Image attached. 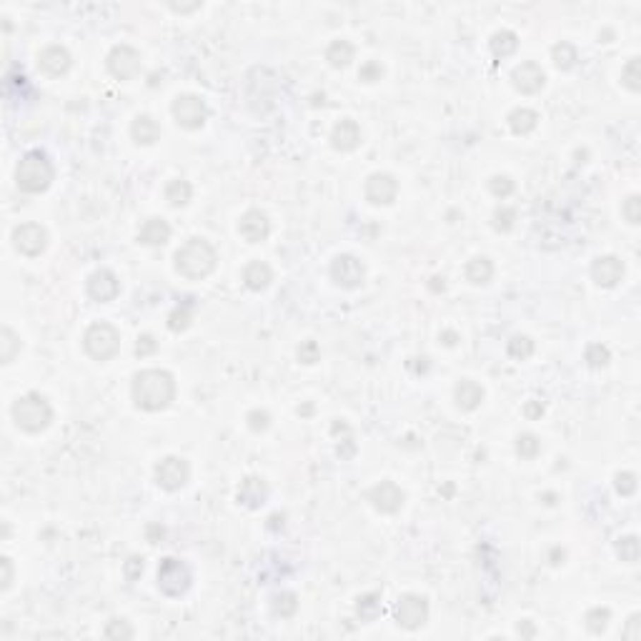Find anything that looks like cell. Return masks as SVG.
Segmentation results:
<instances>
[{
  "label": "cell",
  "instance_id": "1",
  "mask_svg": "<svg viewBox=\"0 0 641 641\" xmlns=\"http://www.w3.org/2000/svg\"><path fill=\"white\" fill-rule=\"evenodd\" d=\"M131 394L141 411H163L176 399V378L160 368H146L133 376Z\"/></svg>",
  "mask_w": 641,
  "mask_h": 641
},
{
  "label": "cell",
  "instance_id": "2",
  "mask_svg": "<svg viewBox=\"0 0 641 641\" xmlns=\"http://www.w3.org/2000/svg\"><path fill=\"white\" fill-rule=\"evenodd\" d=\"M218 264L216 248L203 238H191L176 251V271L188 281H201L211 276Z\"/></svg>",
  "mask_w": 641,
  "mask_h": 641
},
{
  "label": "cell",
  "instance_id": "3",
  "mask_svg": "<svg viewBox=\"0 0 641 641\" xmlns=\"http://www.w3.org/2000/svg\"><path fill=\"white\" fill-rule=\"evenodd\" d=\"M13 421L20 431L25 433H40L50 426L53 421V406L48 404V399L40 394H25L13 404L11 408Z\"/></svg>",
  "mask_w": 641,
  "mask_h": 641
},
{
  "label": "cell",
  "instance_id": "4",
  "mask_svg": "<svg viewBox=\"0 0 641 641\" xmlns=\"http://www.w3.org/2000/svg\"><path fill=\"white\" fill-rule=\"evenodd\" d=\"M53 178H55L53 163L48 160V155L38 153V151L23 155L20 163H18V168H16V183H18V188H20L23 193L48 191L50 183H53Z\"/></svg>",
  "mask_w": 641,
  "mask_h": 641
},
{
  "label": "cell",
  "instance_id": "5",
  "mask_svg": "<svg viewBox=\"0 0 641 641\" xmlns=\"http://www.w3.org/2000/svg\"><path fill=\"white\" fill-rule=\"evenodd\" d=\"M83 348L93 361H110L121 351V334L108 321H98L83 334Z\"/></svg>",
  "mask_w": 641,
  "mask_h": 641
},
{
  "label": "cell",
  "instance_id": "6",
  "mask_svg": "<svg viewBox=\"0 0 641 641\" xmlns=\"http://www.w3.org/2000/svg\"><path fill=\"white\" fill-rule=\"evenodd\" d=\"M170 113H173V118H176V123L183 131H198V128H203L206 118H208V108H206L203 98L193 93L178 95L173 100V105H170Z\"/></svg>",
  "mask_w": 641,
  "mask_h": 641
},
{
  "label": "cell",
  "instance_id": "7",
  "mask_svg": "<svg viewBox=\"0 0 641 641\" xmlns=\"http://www.w3.org/2000/svg\"><path fill=\"white\" fill-rule=\"evenodd\" d=\"M191 569L178 559H163L158 566V589L165 596H183L191 589Z\"/></svg>",
  "mask_w": 641,
  "mask_h": 641
},
{
  "label": "cell",
  "instance_id": "8",
  "mask_svg": "<svg viewBox=\"0 0 641 641\" xmlns=\"http://www.w3.org/2000/svg\"><path fill=\"white\" fill-rule=\"evenodd\" d=\"M394 616L401 629L416 631L428 621V601L423 596H418V594H404L396 601Z\"/></svg>",
  "mask_w": 641,
  "mask_h": 641
},
{
  "label": "cell",
  "instance_id": "9",
  "mask_svg": "<svg viewBox=\"0 0 641 641\" xmlns=\"http://www.w3.org/2000/svg\"><path fill=\"white\" fill-rule=\"evenodd\" d=\"M105 66H108V73L113 78L131 81V78H136L141 73V53L128 43L113 45V50L105 58Z\"/></svg>",
  "mask_w": 641,
  "mask_h": 641
},
{
  "label": "cell",
  "instance_id": "10",
  "mask_svg": "<svg viewBox=\"0 0 641 641\" xmlns=\"http://www.w3.org/2000/svg\"><path fill=\"white\" fill-rule=\"evenodd\" d=\"M331 278H334L336 286H341L346 290L361 288L363 281H366V269H363V264L356 256L341 253V256L334 258V264H331Z\"/></svg>",
  "mask_w": 641,
  "mask_h": 641
},
{
  "label": "cell",
  "instance_id": "11",
  "mask_svg": "<svg viewBox=\"0 0 641 641\" xmlns=\"http://www.w3.org/2000/svg\"><path fill=\"white\" fill-rule=\"evenodd\" d=\"M188 478H191V466L181 456H165L155 466V483L163 491H178V488L186 486Z\"/></svg>",
  "mask_w": 641,
  "mask_h": 641
},
{
  "label": "cell",
  "instance_id": "12",
  "mask_svg": "<svg viewBox=\"0 0 641 641\" xmlns=\"http://www.w3.org/2000/svg\"><path fill=\"white\" fill-rule=\"evenodd\" d=\"M13 246L23 256H40L48 248V230L40 223H23L13 230Z\"/></svg>",
  "mask_w": 641,
  "mask_h": 641
},
{
  "label": "cell",
  "instance_id": "13",
  "mask_svg": "<svg viewBox=\"0 0 641 641\" xmlns=\"http://www.w3.org/2000/svg\"><path fill=\"white\" fill-rule=\"evenodd\" d=\"M366 499L381 514H396L404 506L406 493L401 491V486L396 481H378L376 486H371L366 491Z\"/></svg>",
  "mask_w": 641,
  "mask_h": 641
},
{
  "label": "cell",
  "instance_id": "14",
  "mask_svg": "<svg viewBox=\"0 0 641 641\" xmlns=\"http://www.w3.org/2000/svg\"><path fill=\"white\" fill-rule=\"evenodd\" d=\"M363 193H366V201L373 206H391L399 196V181L391 173H373L366 178Z\"/></svg>",
  "mask_w": 641,
  "mask_h": 641
},
{
  "label": "cell",
  "instance_id": "15",
  "mask_svg": "<svg viewBox=\"0 0 641 641\" xmlns=\"http://www.w3.org/2000/svg\"><path fill=\"white\" fill-rule=\"evenodd\" d=\"M511 83H514V88L519 90V93L534 95L546 86V73H543V68L539 66V63L527 61L511 71Z\"/></svg>",
  "mask_w": 641,
  "mask_h": 641
},
{
  "label": "cell",
  "instance_id": "16",
  "mask_svg": "<svg viewBox=\"0 0 641 641\" xmlns=\"http://www.w3.org/2000/svg\"><path fill=\"white\" fill-rule=\"evenodd\" d=\"M624 274H626L624 261L616 256H599L592 264V278H594V283L601 286V288H614V286H619L621 278H624Z\"/></svg>",
  "mask_w": 641,
  "mask_h": 641
},
{
  "label": "cell",
  "instance_id": "17",
  "mask_svg": "<svg viewBox=\"0 0 641 641\" xmlns=\"http://www.w3.org/2000/svg\"><path fill=\"white\" fill-rule=\"evenodd\" d=\"M238 233H241V238L243 241H248V243L266 241L269 233H271L269 216H266L264 211H258V208L246 211V213L241 216V220H238Z\"/></svg>",
  "mask_w": 641,
  "mask_h": 641
},
{
  "label": "cell",
  "instance_id": "18",
  "mask_svg": "<svg viewBox=\"0 0 641 641\" xmlns=\"http://www.w3.org/2000/svg\"><path fill=\"white\" fill-rule=\"evenodd\" d=\"M121 293V283H118V276L108 269H100L95 271L93 276L88 278V296L98 303H110L118 298Z\"/></svg>",
  "mask_w": 641,
  "mask_h": 641
},
{
  "label": "cell",
  "instance_id": "19",
  "mask_svg": "<svg viewBox=\"0 0 641 641\" xmlns=\"http://www.w3.org/2000/svg\"><path fill=\"white\" fill-rule=\"evenodd\" d=\"M331 146L341 153H351L361 146V128L353 118H343L331 131Z\"/></svg>",
  "mask_w": 641,
  "mask_h": 641
},
{
  "label": "cell",
  "instance_id": "20",
  "mask_svg": "<svg viewBox=\"0 0 641 641\" xmlns=\"http://www.w3.org/2000/svg\"><path fill=\"white\" fill-rule=\"evenodd\" d=\"M71 63H73V58H71V53H68L66 45H55L53 43V45H48V48L40 50V55H38L40 71L48 73V76H53V78L68 73Z\"/></svg>",
  "mask_w": 641,
  "mask_h": 641
},
{
  "label": "cell",
  "instance_id": "21",
  "mask_svg": "<svg viewBox=\"0 0 641 641\" xmlns=\"http://www.w3.org/2000/svg\"><path fill=\"white\" fill-rule=\"evenodd\" d=\"M266 499H269V486H266L264 478H243L241 488H238V504H243L246 509H261L266 504Z\"/></svg>",
  "mask_w": 641,
  "mask_h": 641
},
{
  "label": "cell",
  "instance_id": "22",
  "mask_svg": "<svg viewBox=\"0 0 641 641\" xmlns=\"http://www.w3.org/2000/svg\"><path fill=\"white\" fill-rule=\"evenodd\" d=\"M454 401L461 411H476L483 401V389L471 378H461L454 389Z\"/></svg>",
  "mask_w": 641,
  "mask_h": 641
},
{
  "label": "cell",
  "instance_id": "23",
  "mask_svg": "<svg viewBox=\"0 0 641 641\" xmlns=\"http://www.w3.org/2000/svg\"><path fill=\"white\" fill-rule=\"evenodd\" d=\"M170 241V225L165 218H148L138 230V243L143 246H165Z\"/></svg>",
  "mask_w": 641,
  "mask_h": 641
},
{
  "label": "cell",
  "instance_id": "24",
  "mask_svg": "<svg viewBox=\"0 0 641 641\" xmlns=\"http://www.w3.org/2000/svg\"><path fill=\"white\" fill-rule=\"evenodd\" d=\"M271 281H274V271L264 261H251L243 269V283L251 290H266L271 286Z\"/></svg>",
  "mask_w": 641,
  "mask_h": 641
},
{
  "label": "cell",
  "instance_id": "25",
  "mask_svg": "<svg viewBox=\"0 0 641 641\" xmlns=\"http://www.w3.org/2000/svg\"><path fill=\"white\" fill-rule=\"evenodd\" d=\"M131 138L138 146H153L160 138V126L151 118V115H138L131 126Z\"/></svg>",
  "mask_w": 641,
  "mask_h": 641
},
{
  "label": "cell",
  "instance_id": "26",
  "mask_svg": "<svg viewBox=\"0 0 641 641\" xmlns=\"http://www.w3.org/2000/svg\"><path fill=\"white\" fill-rule=\"evenodd\" d=\"M356 58V48H353L348 40H334V43L326 48V61L331 68H348Z\"/></svg>",
  "mask_w": 641,
  "mask_h": 641
},
{
  "label": "cell",
  "instance_id": "27",
  "mask_svg": "<svg viewBox=\"0 0 641 641\" xmlns=\"http://www.w3.org/2000/svg\"><path fill=\"white\" fill-rule=\"evenodd\" d=\"M466 281L469 283H474V286H486L488 281L493 278V264H491V258H486V256H476V258H471L469 264H466Z\"/></svg>",
  "mask_w": 641,
  "mask_h": 641
},
{
  "label": "cell",
  "instance_id": "28",
  "mask_svg": "<svg viewBox=\"0 0 641 641\" xmlns=\"http://www.w3.org/2000/svg\"><path fill=\"white\" fill-rule=\"evenodd\" d=\"M506 121H509V128L516 136H529L539 126V113L531 108H514Z\"/></svg>",
  "mask_w": 641,
  "mask_h": 641
},
{
  "label": "cell",
  "instance_id": "29",
  "mask_svg": "<svg viewBox=\"0 0 641 641\" xmlns=\"http://www.w3.org/2000/svg\"><path fill=\"white\" fill-rule=\"evenodd\" d=\"M488 45H491V53L496 55V58H509V55L516 53V48H519V35L514 33V30H496V33L491 35V40H488Z\"/></svg>",
  "mask_w": 641,
  "mask_h": 641
},
{
  "label": "cell",
  "instance_id": "30",
  "mask_svg": "<svg viewBox=\"0 0 641 641\" xmlns=\"http://www.w3.org/2000/svg\"><path fill=\"white\" fill-rule=\"evenodd\" d=\"M191 196H193V188H191V183H188L186 178H173V181L165 186V201H168L173 208H183V206H188Z\"/></svg>",
  "mask_w": 641,
  "mask_h": 641
},
{
  "label": "cell",
  "instance_id": "31",
  "mask_svg": "<svg viewBox=\"0 0 641 641\" xmlns=\"http://www.w3.org/2000/svg\"><path fill=\"white\" fill-rule=\"evenodd\" d=\"M18 353H20V336L11 326H3V331H0V363H13Z\"/></svg>",
  "mask_w": 641,
  "mask_h": 641
},
{
  "label": "cell",
  "instance_id": "32",
  "mask_svg": "<svg viewBox=\"0 0 641 641\" xmlns=\"http://www.w3.org/2000/svg\"><path fill=\"white\" fill-rule=\"evenodd\" d=\"M551 58L559 71H571L576 66V61H579V53H576V48L569 40H561V43H556L551 48Z\"/></svg>",
  "mask_w": 641,
  "mask_h": 641
},
{
  "label": "cell",
  "instance_id": "33",
  "mask_svg": "<svg viewBox=\"0 0 641 641\" xmlns=\"http://www.w3.org/2000/svg\"><path fill=\"white\" fill-rule=\"evenodd\" d=\"M271 611L281 619H290L298 611V596L293 592H281L271 599Z\"/></svg>",
  "mask_w": 641,
  "mask_h": 641
},
{
  "label": "cell",
  "instance_id": "34",
  "mask_svg": "<svg viewBox=\"0 0 641 641\" xmlns=\"http://www.w3.org/2000/svg\"><path fill=\"white\" fill-rule=\"evenodd\" d=\"M608 621H611V611H608L606 606L589 608L587 616H584V624H587V629L592 631V634H596V636L606 631Z\"/></svg>",
  "mask_w": 641,
  "mask_h": 641
},
{
  "label": "cell",
  "instance_id": "35",
  "mask_svg": "<svg viewBox=\"0 0 641 641\" xmlns=\"http://www.w3.org/2000/svg\"><path fill=\"white\" fill-rule=\"evenodd\" d=\"M621 83H624L631 93H639L641 90V58L639 55L629 58V63L621 68Z\"/></svg>",
  "mask_w": 641,
  "mask_h": 641
},
{
  "label": "cell",
  "instance_id": "36",
  "mask_svg": "<svg viewBox=\"0 0 641 641\" xmlns=\"http://www.w3.org/2000/svg\"><path fill=\"white\" fill-rule=\"evenodd\" d=\"M534 341L529 339V336H511V341L506 343V351H509L511 358H516V361H527V358L534 356Z\"/></svg>",
  "mask_w": 641,
  "mask_h": 641
},
{
  "label": "cell",
  "instance_id": "37",
  "mask_svg": "<svg viewBox=\"0 0 641 641\" xmlns=\"http://www.w3.org/2000/svg\"><path fill=\"white\" fill-rule=\"evenodd\" d=\"M191 321H193V303L186 301L168 316V329L173 334H181V331H186L191 326Z\"/></svg>",
  "mask_w": 641,
  "mask_h": 641
},
{
  "label": "cell",
  "instance_id": "38",
  "mask_svg": "<svg viewBox=\"0 0 641 641\" xmlns=\"http://www.w3.org/2000/svg\"><path fill=\"white\" fill-rule=\"evenodd\" d=\"M584 361L589 368H606L611 361V351L604 343H589L587 351H584Z\"/></svg>",
  "mask_w": 641,
  "mask_h": 641
},
{
  "label": "cell",
  "instance_id": "39",
  "mask_svg": "<svg viewBox=\"0 0 641 641\" xmlns=\"http://www.w3.org/2000/svg\"><path fill=\"white\" fill-rule=\"evenodd\" d=\"M539 451H541V439H539L536 433H521L519 439H516V454L521 456V459H536Z\"/></svg>",
  "mask_w": 641,
  "mask_h": 641
},
{
  "label": "cell",
  "instance_id": "40",
  "mask_svg": "<svg viewBox=\"0 0 641 641\" xmlns=\"http://www.w3.org/2000/svg\"><path fill=\"white\" fill-rule=\"evenodd\" d=\"M639 553H641V546H639V539L636 536H624L616 541V556H619L621 561H626V564H636V561H639Z\"/></svg>",
  "mask_w": 641,
  "mask_h": 641
},
{
  "label": "cell",
  "instance_id": "41",
  "mask_svg": "<svg viewBox=\"0 0 641 641\" xmlns=\"http://www.w3.org/2000/svg\"><path fill=\"white\" fill-rule=\"evenodd\" d=\"M514 223H516V208H511V206H499V208L493 211V218H491L493 230L509 233V230L514 228Z\"/></svg>",
  "mask_w": 641,
  "mask_h": 641
},
{
  "label": "cell",
  "instance_id": "42",
  "mask_svg": "<svg viewBox=\"0 0 641 641\" xmlns=\"http://www.w3.org/2000/svg\"><path fill=\"white\" fill-rule=\"evenodd\" d=\"M358 616L363 621H373L381 614V594H366V596L358 599Z\"/></svg>",
  "mask_w": 641,
  "mask_h": 641
},
{
  "label": "cell",
  "instance_id": "43",
  "mask_svg": "<svg viewBox=\"0 0 641 641\" xmlns=\"http://www.w3.org/2000/svg\"><path fill=\"white\" fill-rule=\"evenodd\" d=\"M488 191H491V196H496V198H509L511 193L516 191V183L511 181L509 176H504V173H499V176H491L488 178Z\"/></svg>",
  "mask_w": 641,
  "mask_h": 641
},
{
  "label": "cell",
  "instance_id": "44",
  "mask_svg": "<svg viewBox=\"0 0 641 641\" xmlns=\"http://www.w3.org/2000/svg\"><path fill=\"white\" fill-rule=\"evenodd\" d=\"M136 636V631H133V626L128 624L126 619H113L108 621V626H105V639H133Z\"/></svg>",
  "mask_w": 641,
  "mask_h": 641
},
{
  "label": "cell",
  "instance_id": "45",
  "mask_svg": "<svg viewBox=\"0 0 641 641\" xmlns=\"http://www.w3.org/2000/svg\"><path fill=\"white\" fill-rule=\"evenodd\" d=\"M246 423L253 433H264V431H269V426H271V413L266 411V408H253V411H248Z\"/></svg>",
  "mask_w": 641,
  "mask_h": 641
},
{
  "label": "cell",
  "instance_id": "46",
  "mask_svg": "<svg viewBox=\"0 0 641 641\" xmlns=\"http://www.w3.org/2000/svg\"><path fill=\"white\" fill-rule=\"evenodd\" d=\"M636 486H639V481H636L634 471H619L614 476V488H616V493H621V496L636 493Z\"/></svg>",
  "mask_w": 641,
  "mask_h": 641
},
{
  "label": "cell",
  "instance_id": "47",
  "mask_svg": "<svg viewBox=\"0 0 641 641\" xmlns=\"http://www.w3.org/2000/svg\"><path fill=\"white\" fill-rule=\"evenodd\" d=\"M296 356H298V361H301V363H306V366H311V363H316L318 358H321V346H318L313 339L301 341V346H298Z\"/></svg>",
  "mask_w": 641,
  "mask_h": 641
},
{
  "label": "cell",
  "instance_id": "48",
  "mask_svg": "<svg viewBox=\"0 0 641 641\" xmlns=\"http://www.w3.org/2000/svg\"><path fill=\"white\" fill-rule=\"evenodd\" d=\"M621 213H624V218L629 220L631 225H639L641 223V198L636 196V193H631V196L624 201V206H621Z\"/></svg>",
  "mask_w": 641,
  "mask_h": 641
},
{
  "label": "cell",
  "instance_id": "49",
  "mask_svg": "<svg viewBox=\"0 0 641 641\" xmlns=\"http://www.w3.org/2000/svg\"><path fill=\"white\" fill-rule=\"evenodd\" d=\"M358 78H361L363 83H378L384 78V66L378 61H366L361 66V71H358Z\"/></svg>",
  "mask_w": 641,
  "mask_h": 641
},
{
  "label": "cell",
  "instance_id": "50",
  "mask_svg": "<svg viewBox=\"0 0 641 641\" xmlns=\"http://www.w3.org/2000/svg\"><path fill=\"white\" fill-rule=\"evenodd\" d=\"M0 569H3V576H0V592H8V589L13 587V579H16L11 556H3V559H0Z\"/></svg>",
  "mask_w": 641,
  "mask_h": 641
},
{
  "label": "cell",
  "instance_id": "51",
  "mask_svg": "<svg viewBox=\"0 0 641 641\" xmlns=\"http://www.w3.org/2000/svg\"><path fill=\"white\" fill-rule=\"evenodd\" d=\"M155 348H158V341H155L151 334H143L141 339H138V343H136V353H138L141 358H146V356H151V353H155Z\"/></svg>",
  "mask_w": 641,
  "mask_h": 641
},
{
  "label": "cell",
  "instance_id": "52",
  "mask_svg": "<svg viewBox=\"0 0 641 641\" xmlns=\"http://www.w3.org/2000/svg\"><path fill=\"white\" fill-rule=\"evenodd\" d=\"M143 569H146V564H143L141 556H131V559L126 561V566H123V571H126V579H128V581H136L138 576L143 574Z\"/></svg>",
  "mask_w": 641,
  "mask_h": 641
},
{
  "label": "cell",
  "instance_id": "53",
  "mask_svg": "<svg viewBox=\"0 0 641 641\" xmlns=\"http://www.w3.org/2000/svg\"><path fill=\"white\" fill-rule=\"evenodd\" d=\"M639 624H641V614H631L629 621H626V626H624V636H626V639H631V641L641 639Z\"/></svg>",
  "mask_w": 641,
  "mask_h": 641
},
{
  "label": "cell",
  "instance_id": "54",
  "mask_svg": "<svg viewBox=\"0 0 641 641\" xmlns=\"http://www.w3.org/2000/svg\"><path fill=\"white\" fill-rule=\"evenodd\" d=\"M524 416L527 418H541L543 416V404L541 401H527V406H524Z\"/></svg>",
  "mask_w": 641,
  "mask_h": 641
},
{
  "label": "cell",
  "instance_id": "55",
  "mask_svg": "<svg viewBox=\"0 0 641 641\" xmlns=\"http://www.w3.org/2000/svg\"><path fill=\"white\" fill-rule=\"evenodd\" d=\"M516 631H519V636H527V639H534L536 636V629H534V624L529 619L519 621V626H516Z\"/></svg>",
  "mask_w": 641,
  "mask_h": 641
},
{
  "label": "cell",
  "instance_id": "56",
  "mask_svg": "<svg viewBox=\"0 0 641 641\" xmlns=\"http://www.w3.org/2000/svg\"><path fill=\"white\" fill-rule=\"evenodd\" d=\"M439 339H441V343H444V346H449V348H454V346L461 341V336L456 334V331H441V336H439Z\"/></svg>",
  "mask_w": 641,
  "mask_h": 641
},
{
  "label": "cell",
  "instance_id": "57",
  "mask_svg": "<svg viewBox=\"0 0 641 641\" xmlns=\"http://www.w3.org/2000/svg\"><path fill=\"white\" fill-rule=\"evenodd\" d=\"M168 8L173 13H193V11H201L203 3H201V0H196V3H191V6H178V3H170Z\"/></svg>",
  "mask_w": 641,
  "mask_h": 641
},
{
  "label": "cell",
  "instance_id": "58",
  "mask_svg": "<svg viewBox=\"0 0 641 641\" xmlns=\"http://www.w3.org/2000/svg\"><path fill=\"white\" fill-rule=\"evenodd\" d=\"M564 559H566V551H564V548H559V546L551 548V564H553V566L564 564Z\"/></svg>",
  "mask_w": 641,
  "mask_h": 641
},
{
  "label": "cell",
  "instance_id": "59",
  "mask_svg": "<svg viewBox=\"0 0 641 641\" xmlns=\"http://www.w3.org/2000/svg\"><path fill=\"white\" fill-rule=\"evenodd\" d=\"M444 288H446L444 276H433V278H431V290H433V293H441Z\"/></svg>",
  "mask_w": 641,
  "mask_h": 641
},
{
  "label": "cell",
  "instance_id": "60",
  "mask_svg": "<svg viewBox=\"0 0 641 641\" xmlns=\"http://www.w3.org/2000/svg\"><path fill=\"white\" fill-rule=\"evenodd\" d=\"M283 519H286L283 514H274V516H271V519H269V521H271L269 527H271V529H278V527H283Z\"/></svg>",
  "mask_w": 641,
  "mask_h": 641
},
{
  "label": "cell",
  "instance_id": "61",
  "mask_svg": "<svg viewBox=\"0 0 641 641\" xmlns=\"http://www.w3.org/2000/svg\"><path fill=\"white\" fill-rule=\"evenodd\" d=\"M611 38H614L611 30H601V33H599V43H611Z\"/></svg>",
  "mask_w": 641,
  "mask_h": 641
}]
</instances>
